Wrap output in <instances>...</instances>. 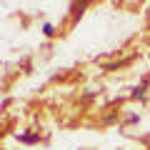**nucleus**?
Instances as JSON below:
<instances>
[{"mask_svg":"<svg viewBox=\"0 0 150 150\" xmlns=\"http://www.w3.org/2000/svg\"><path fill=\"white\" fill-rule=\"evenodd\" d=\"M145 93H148V78L143 80V85H138L133 93H130V98H133V100H143V98H145Z\"/></svg>","mask_w":150,"mask_h":150,"instance_id":"1","label":"nucleus"},{"mask_svg":"<svg viewBox=\"0 0 150 150\" xmlns=\"http://www.w3.org/2000/svg\"><path fill=\"white\" fill-rule=\"evenodd\" d=\"M18 140H20V143L33 145V143H38V140H40V135H38V133H23V135H18Z\"/></svg>","mask_w":150,"mask_h":150,"instance_id":"2","label":"nucleus"},{"mask_svg":"<svg viewBox=\"0 0 150 150\" xmlns=\"http://www.w3.org/2000/svg\"><path fill=\"white\" fill-rule=\"evenodd\" d=\"M43 35H45V38H53V35H55V25L45 23V25H43Z\"/></svg>","mask_w":150,"mask_h":150,"instance_id":"3","label":"nucleus"}]
</instances>
